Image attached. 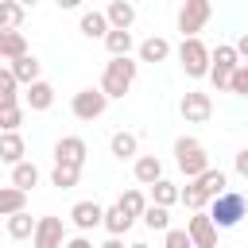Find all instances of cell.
<instances>
[{
  "instance_id": "cell-1",
  "label": "cell",
  "mask_w": 248,
  "mask_h": 248,
  "mask_svg": "<svg viewBox=\"0 0 248 248\" xmlns=\"http://www.w3.org/2000/svg\"><path fill=\"white\" fill-rule=\"evenodd\" d=\"M136 74H140V62H132V58H108L105 62V74H101V93L108 101L112 97H124L136 85Z\"/></svg>"
},
{
  "instance_id": "cell-2",
  "label": "cell",
  "mask_w": 248,
  "mask_h": 248,
  "mask_svg": "<svg viewBox=\"0 0 248 248\" xmlns=\"http://www.w3.org/2000/svg\"><path fill=\"white\" fill-rule=\"evenodd\" d=\"M209 221L217 225V229H232V225H240V217L248 213V198L244 194H236V190H225V194H217L213 202H209Z\"/></svg>"
},
{
  "instance_id": "cell-3",
  "label": "cell",
  "mask_w": 248,
  "mask_h": 248,
  "mask_svg": "<svg viewBox=\"0 0 248 248\" xmlns=\"http://www.w3.org/2000/svg\"><path fill=\"white\" fill-rule=\"evenodd\" d=\"M174 163H178V170L186 178H198L202 170H209V155H205L202 140H194V136H178L174 140Z\"/></svg>"
},
{
  "instance_id": "cell-4",
  "label": "cell",
  "mask_w": 248,
  "mask_h": 248,
  "mask_svg": "<svg viewBox=\"0 0 248 248\" xmlns=\"http://www.w3.org/2000/svg\"><path fill=\"white\" fill-rule=\"evenodd\" d=\"M209 16H213L209 0H182V8H178V31H182V39H198V31L209 23Z\"/></svg>"
},
{
  "instance_id": "cell-5",
  "label": "cell",
  "mask_w": 248,
  "mask_h": 248,
  "mask_svg": "<svg viewBox=\"0 0 248 248\" xmlns=\"http://www.w3.org/2000/svg\"><path fill=\"white\" fill-rule=\"evenodd\" d=\"M178 62H182L186 78H205V74H209V46H205L202 39H182Z\"/></svg>"
},
{
  "instance_id": "cell-6",
  "label": "cell",
  "mask_w": 248,
  "mask_h": 248,
  "mask_svg": "<svg viewBox=\"0 0 248 248\" xmlns=\"http://www.w3.org/2000/svg\"><path fill=\"white\" fill-rule=\"evenodd\" d=\"M178 112H182L186 124H205L213 116V97L202 93V89H186L182 101H178Z\"/></svg>"
},
{
  "instance_id": "cell-7",
  "label": "cell",
  "mask_w": 248,
  "mask_h": 248,
  "mask_svg": "<svg viewBox=\"0 0 248 248\" xmlns=\"http://www.w3.org/2000/svg\"><path fill=\"white\" fill-rule=\"evenodd\" d=\"M31 244L35 248H62L66 244V221L54 217V213L39 217L35 221V232H31Z\"/></svg>"
},
{
  "instance_id": "cell-8",
  "label": "cell",
  "mask_w": 248,
  "mask_h": 248,
  "mask_svg": "<svg viewBox=\"0 0 248 248\" xmlns=\"http://www.w3.org/2000/svg\"><path fill=\"white\" fill-rule=\"evenodd\" d=\"M105 108H108V97L101 89H78L70 101V112L78 120H97V116H105Z\"/></svg>"
},
{
  "instance_id": "cell-9",
  "label": "cell",
  "mask_w": 248,
  "mask_h": 248,
  "mask_svg": "<svg viewBox=\"0 0 248 248\" xmlns=\"http://www.w3.org/2000/svg\"><path fill=\"white\" fill-rule=\"evenodd\" d=\"M186 236H190L194 248H217V225L209 221L205 209H194V213H190V221H186Z\"/></svg>"
},
{
  "instance_id": "cell-10",
  "label": "cell",
  "mask_w": 248,
  "mask_h": 248,
  "mask_svg": "<svg viewBox=\"0 0 248 248\" xmlns=\"http://www.w3.org/2000/svg\"><path fill=\"white\" fill-rule=\"evenodd\" d=\"M85 155H89V147H85V140H81V136H62V140L54 143V163L85 167Z\"/></svg>"
},
{
  "instance_id": "cell-11",
  "label": "cell",
  "mask_w": 248,
  "mask_h": 248,
  "mask_svg": "<svg viewBox=\"0 0 248 248\" xmlns=\"http://www.w3.org/2000/svg\"><path fill=\"white\" fill-rule=\"evenodd\" d=\"M101 217H105V205H97V202H78V205L70 209V221H74L78 232H93V229H101Z\"/></svg>"
},
{
  "instance_id": "cell-12",
  "label": "cell",
  "mask_w": 248,
  "mask_h": 248,
  "mask_svg": "<svg viewBox=\"0 0 248 248\" xmlns=\"http://www.w3.org/2000/svg\"><path fill=\"white\" fill-rule=\"evenodd\" d=\"M190 182H194V190H198V194L205 198V205H209L217 194H225V182H229V178H225V170L209 167V170H202V174H198V178H190Z\"/></svg>"
},
{
  "instance_id": "cell-13",
  "label": "cell",
  "mask_w": 248,
  "mask_h": 248,
  "mask_svg": "<svg viewBox=\"0 0 248 248\" xmlns=\"http://www.w3.org/2000/svg\"><path fill=\"white\" fill-rule=\"evenodd\" d=\"M105 19H108L112 31H132V23H136V4H132V0H112V4L105 8Z\"/></svg>"
},
{
  "instance_id": "cell-14",
  "label": "cell",
  "mask_w": 248,
  "mask_h": 248,
  "mask_svg": "<svg viewBox=\"0 0 248 248\" xmlns=\"http://www.w3.org/2000/svg\"><path fill=\"white\" fill-rule=\"evenodd\" d=\"M23 105H27L31 112H46V108L54 105V85H50V81H43V78H39V81H31V85H27V93H23Z\"/></svg>"
},
{
  "instance_id": "cell-15",
  "label": "cell",
  "mask_w": 248,
  "mask_h": 248,
  "mask_svg": "<svg viewBox=\"0 0 248 248\" xmlns=\"http://www.w3.org/2000/svg\"><path fill=\"white\" fill-rule=\"evenodd\" d=\"M8 70H12V78H16L19 85H31V81H39V74H43V62H39V58L27 50V54H19V58H16Z\"/></svg>"
},
{
  "instance_id": "cell-16",
  "label": "cell",
  "mask_w": 248,
  "mask_h": 248,
  "mask_svg": "<svg viewBox=\"0 0 248 248\" xmlns=\"http://www.w3.org/2000/svg\"><path fill=\"white\" fill-rule=\"evenodd\" d=\"M132 174H136V182H140V186L159 182V178H163V163H159V155H136Z\"/></svg>"
},
{
  "instance_id": "cell-17",
  "label": "cell",
  "mask_w": 248,
  "mask_h": 248,
  "mask_svg": "<svg viewBox=\"0 0 248 248\" xmlns=\"http://www.w3.org/2000/svg\"><path fill=\"white\" fill-rule=\"evenodd\" d=\"M23 155H27L23 136H19V132H0V163L16 167V163H23Z\"/></svg>"
},
{
  "instance_id": "cell-18",
  "label": "cell",
  "mask_w": 248,
  "mask_h": 248,
  "mask_svg": "<svg viewBox=\"0 0 248 248\" xmlns=\"http://www.w3.org/2000/svg\"><path fill=\"white\" fill-rule=\"evenodd\" d=\"M108 151H112L120 163H124V159H136V155H140V136H136V132H124V128H120V132H112Z\"/></svg>"
},
{
  "instance_id": "cell-19",
  "label": "cell",
  "mask_w": 248,
  "mask_h": 248,
  "mask_svg": "<svg viewBox=\"0 0 248 248\" xmlns=\"http://www.w3.org/2000/svg\"><path fill=\"white\" fill-rule=\"evenodd\" d=\"M136 54H140V62H167L170 58V43L163 35H151V39H143L136 46Z\"/></svg>"
},
{
  "instance_id": "cell-20",
  "label": "cell",
  "mask_w": 248,
  "mask_h": 248,
  "mask_svg": "<svg viewBox=\"0 0 248 248\" xmlns=\"http://www.w3.org/2000/svg\"><path fill=\"white\" fill-rule=\"evenodd\" d=\"M132 225H136V217H128L120 205H108V209H105V217H101V229H105L108 236H124Z\"/></svg>"
},
{
  "instance_id": "cell-21",
  "label": "cell",
  "mask_w": 248,
  "mask_h": 248,
  "mask_svg": "<svg viewBox=\"0 0 248 248\" xmlns=\"http://www.w3.org/2000/svg\"><path fill=\"white\" fill-rule=\"evenodd\" d=\"M39 178H43V174H39V167H35V163H27V159L12 167V186H16V190H23V194H27L31 186H39Z\"/></svg>"
},
{
  "instance_id": "cell-22",
  "label": "cell",
  "mask_w": 248,
  "mask_h": 248,
  "mask_svg": "<svg viewBox=\"0 0 248 248\" xmlns=\"http://www.w3.org/2000/svg\"><path fill=\"white\" fill-rule=\"evenodd\" d=\"M19 54H27V39H23V31H0V58L16 62Z\"/></svg>"
},
{
  "instance_id": "cell-23",
  "label": "cell",
  "mask_w": 248,
  "mask_h": 248,
  "mask_svg": "<svg viewBox=\"0 0 248 248\" xmlns=\"http://www.w3.org/2000/svg\"><path fill=\"white\" fill-rule=\"evenodd\" d=\"M81 35L85 39H105L108 35V19H105V12H81Z\"/></svg>"
},
{
  "instance_id": "cell-24",
  "label": "cell",
  "mask_w": 248,
  "mask_h": 248,
  "mask_svg": "<svg viewBox=\"0 0 248 248\" xmlns=\"http://www.w3.org/2000/svg\"><path fill=\"white\" fill-rule=\"evenodd\" d=\"M132 46H136V43H132V31H112V27H108V35H105V50H108L112 58H128Z\"/></svg>"
},
{
  "instance_id": "cell-25",
  "label": "cell",
  "mask_w": 248,
  "mask_h": 248,
  "mask_svg": "<svg viewBox=\"0 0 248 248\" xmlns=\"http://www.w3.org/2000/svg\"><path fill=\"white\" fill-rule=\"evenodd\" d=\"M209 66H213V70H229V74H232V70L240 66V58H236L232 43H217V46L209 50Z\"/></svg>"
},
{
  "instance_id": "cell-26",
  "label": "cell",
  "mask_w": 248,
  "mask_h": 248,
  "mask_svg": "<svg viewBox=\"0 0 248 248\" xmlns=\"http://www.w3.org/2000/svg\"><path fill=\"white\" fill-rule=\"evenodd\" d=\"M31 232H35V217L27 209H19V213L8 217V236L12 240H31Z\"/></svg>"
},
{
  "instance_id": "cell-27",
  "label": "cell",
  "mask_w": 248,
  "mask_h": 248,
  "mask_svg": "<svg viewBox=\"0 0 248 248\" xmlns=\"http://www.w3.org/2000/svg\"><path fill=\"white\" fill-rule=\"evenodd\" d=\"M19 209H27V194L16 186H0V217H12Z\"/></svg>"
},
{
  "instance_id": "cell-28",
  "label": "cell",
  "mask_w": 248,
  "mask_h": 248,
  "mask_svg": "<svg viewBox=\"0 0 248 248\" xmlns=\"http://www.w3.org/2000/svg\"><path fill=\"white\" fill-rule=\"evenodd\" d=\"M78 178H81V167H70V163H54V170H50V186H58V190H74Z\"/></svg>"
},
{
  "instance_id": "cell-29",
  "label": "cell",
  "mask_w": 248,
  "mask_h": 248,
  "mask_svg": "<svg viewBox=\"0 0 248 248\" xmlns=\"http://www.w3.org/2000/svg\"><path fill=\"white\" fill-rule=\"evenodd\" d=\"M178 202V186L170 182V178H159V182H151V205H163V209H170Z\"/></svg>"
},
{
  "instance_id": "cell-30",
  "label": "cell",
  "mask_w": 248,
  "mask_h": 248,
  "mask_svg": "<svg viewBox=\"0 0 248 248\" xmlns=\"http://www.w3.org/2000/svg\"><path fill=\"white\" fill-rule=\"evenodd\" d=\"M140 221H143L151 232H167V229H170V213H167L163 205H151V202H147V209L140 213Z\"/></svg>"
},
{
  "instance_id": "cell-31",
  "label": "cell",
  "mask_w": 248,
  "mask_h": 248,
  "mask_svg": "<svg viewBox=\"0 0 248 248\" xmlns=\"http://www.w3.org/2000/svg\"><path fill=\"white\" fill-rule=\"evenodd\" d=\"M23 23V8L16 0H0V31H19Z\"/></svg>"
},
{
  "instance_id": "cell-32",
  "label": "cell",
  "mask_w": 248,
  "mask_h": 248,
  "mask_svg": "<svg viewBox=\"0 0 248 248\" xmlns=\"http://www.w3.org/2000/svg\"><path fill=\"white\" fill-rule=\"evenodd\" d=\"M116 205H120V209H124L128 217H140V213L147 209V198H143L140 190H124V194L116 198Z\"/></svg>"
},
{
  "instance_id": "cell-33",
  "label": "cell",
  "mask_w": 248,
  "mask_h": 248,
  "mask_svg": "<svg viewBox=\"0 0 248 248\" xmlns=\"http://www.w3.org/2000/svg\"><path fill=\"white\" fill-rule=\"evenodd\" d=\"M19 81L12 78V70H0V108H8V105H19Z\"/></svg>"
},
{
  "instance_id": "cell-34",
  "label": "cell",
  "mask_w": 248,
  "mask_h": 248,
  "mask_svg": "<svg viewBox=\"0 0 248 248\" xmlns=\"http://www.w3.org/2000/svg\"><path fill=\"white\" fill-rule=\"evenodd\" d=\"M19 124H23V105L0 108V132H19Z\"/></svg>"
},
{
  "instance_id": "cell-35",
  "label": "cell",
  "mask_w": 248,
  "mask_h": 248,
  "mask_svg": "<svg viewBox=\"0 0 248 248\" xmlns=\"http://www.w3.org/2000/svg\"><path fill=\"white\" fill-rule=\"evenodd\" d=\"M229 93L248 97V62H240V66L232 70V78H229Z\"/></svg>"
},
{
  "instance_id": "cell-36",
  "label": "cell",
  "mask_w": 248,
  "mask_h": 248,
  "mask_svg": "<svg viewBox=\"0 0 248 248\" xmlns=\"http://www.w3.org/2000/svg\"><path fill=\"white\" fill-rule=\"evenodd\" d=\"M163 248H194V244H190L186 229H167L163 232Z\"/></svg>"
},
{
  "instance_id": "cell-37",
  "label": "cell",
  "mask_w": 248,
  "mask_h": 248,
  "mask_svg": "<svg viewBox=\"0 0 248 248\" xmlns=\"http://www.w3.org/2000/svg\"><path fill=\"white\" fill-rule=\"evenodd\" d=\"M62 248H97V244H93L85 232H78V236H66V244H62Z\"/></svg>"
},
{
  "instance_id": "cell-38",
  "label": "cell",
  "mask_w": 248,
  "mask_h": 248,
  "mask_svg": "<svg viewBox=\"0 0 248 248\" xmlns=\"http://www.w3.org/2000/svg\"><path fill=\"white\" fill-rule=\"evenodd\" d=\"M232 167H236V174H240V178H248V147H244V151H236Z\"/></svg>"
},
{
  "instance_id": "cell-39",
  "label": "cell",
  "mask_w": 248,
  "mask_h": 248,
  "mask_svg": "<svg viewBox=\"0 0 248 248\" xmlns=\"http://www.w3.org/2000/svg\"><path fill=\"white\" fill-rule=\"evenodd\" d=\"M232 50H236V58H240V62H248V31H244V35L232 43Z\"/></svg>"
},
{
  "instance_id": "cell-40",
  "label": "cell",
  "mask_w": 248,
  "mask_h": 248,
  "mask_svg": "<svg viewBox=\"0 0 248 248\" xmlns=\"http://www.w3.org/2000/svg\"><path fill=\"white\" fill-rule=\"evenodd\" d=\"M97 248H124V240H120V236H108V240H105V244H97Z\"/></svg>"
},
{
  "instance_id": "cell-41",
  "label": "cell",
  "mask_w": 248,
  "mask_h": 248,
  "mask_svg": "<svg viewBox=\"0 0 248 248\" xmlns=\"http://www.w3.org/2000/svg\"><path fill=\"white\" fill-rule=\"evenodd\" d=\"M58 8H62V12H70V8H81V0H58Z\"/></svg>"
},
{
  "instance_id": "cell-42",
  "label": "cell",
  "mask_w": 248,
  "mask_h": 248,
  "mask_svg": "<svg viewBox=\"0 0 248 248\" xmlns=\"http://www.w3.org/2000/svg\"><path fill=\"white\" fill-rule=\"evenodd\" d=\"M16 4H19V8H23V12H27V8H35V4H39V0H16Z\"/></svg>"
},
{
  "instance_id": "cell-43",
  "label": "cell",
  "mask_w": 248,
  "mask_h": 248,
  "mask_svg": "<svg viewBox=\"0 0 248 248\" xmlns=\"http://www.w3.org/2000/svg\"><path fill=\"white\" fill-rule=\"evenodd\" d=\"M128 248H151V244H143V240H136V244H128Z\"/></svg>"
}]
</instances>
